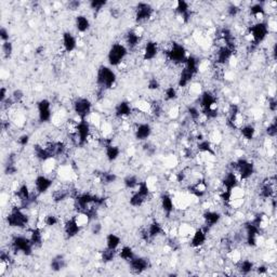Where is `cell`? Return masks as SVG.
Segmentation results:
<instances>
[{"label": "cell", "mask_w": 277, "mask_h": 277, "mask_svg": "<svg viewBox=\"0 0 277 277\" xmlns=\"http://www.w3.org/2000/svg\"><path fill=\"white\" fill-rule=\"evenodd\" d=\"M95 83H97L99 89L105 90V91L113 89L117 83L116 72L109 65H101L97 70Z\"/></svg>", "instance_id": "obj_5"}, {"label": "cell", "mask_w": 277, "mask_h": 277, "mask_svg": "<svg viewBox=\"0 0 277 277\" xmlns=\"http://www.w3.org/2000/svg\"><path fill=\"white\" fill-rule=\"evenodd\" d=\"M26 231H27L28 237H30L34 248H35V249H39V248H41L44 242V232H43L42 228L32 227V228H28Z\"/></svg>", "instance_id": "obj_23"}, {"label": "cell", "mask_w": 277, "mask_h": 277, "mask_svg": "<svg viewBox=\"0 0 277 277\" xmlns=\"http://www.w3.org/2000/svg\"><path fill=\"white\" fill-rule=\"evenodd\" d=\"M90 232H91L92 235L98 236L102 233V231H103V225L98 220H92L91 222H90Z\"/></svg>", "instance_id": "obj_39"}, {"label": "cell", "mask_w": 277, "mask_h": 277, "mask_svg": "<svg viewBox=\"0 0 277 277\" xmlns=\"http://www.w3.org/2000/svg\"><path fill=\"white\" fill-rule=\"evenodd\" d=\"M37 110V119L40 123H48L52 121L54 113H53V105L51 103L49 99H40L36 103Z\"/></svg>", "instance_id": "obj_13"}, {"label": "cell", "mask_w": 277, "mask_h": 277, "mask_svg": "<svg viewBox=\"0 0 277 277\" xmlns=\"http://www.w3.org/2000/svg\"><path fill=\"white\" fill-rule=\"evenodd\" d=\"M81 7V2L80 1H70L67 3V8L72 11H76L79 10Z\"/></svg>", "instance_id": "obj_44"}, {"label": "cell", "mask_w": 277, "mask_h": 277, "mask_svg": "<svg viewBox=\"0 0 277 277\" xmlns=\"http://www.w3.org/2000/svg\"><path fill=\"white\" fill-rule=\"evenodd\" d=\"M83 227L78 220L77 214H73L71 217H67L63 222H62V231L66 239H73L76 236L81 233Z\"/></svg>", "instance_id": "obj_12"}, {"label": "cell", "mask_w": 277, "mask_h": 277, "mask_svg": "<svg viewBox=\"0 0 277 277\" xmlns=\"http://www.w3.org/2000/svg\"><path fill=\"white\" fill-rule=\"evenodd\" d=\"M133 138L138 141V142L144 143L146 141H149L153 135V127L151 122L143 121L139 123H134L133 125Z\"/></svg>", "instance_id": "obj_20"}, {"label": "cell", "mask_w": 277, "mask_h": 277, "mask_svg": "<svg viewBox=\"0 0 277 277\" xmlns=\"http://www.w3.org/2000/svg\"><path fill=\"white\" fill-rule=\"evenodd\" d=\"M30 142H31V137H30V134H27V133L21 134V135H19L18 139H16V144H18L21 149L27 148Z\"/></svg>", "instance_id": "obj_40"}, {"label": "cell", "mask_w": 277, "mask_h": 277, "mask_svg": "<svg viewBox=\"0 0 277 277\" xmlns=\"http://www.w3.org/2000/svg\"><path fill=\"white\" fill-rule=\"evenodd\" d=\"M61 46H62V50H63L65 53L74 52L78 47V39L75 36V34H73L70 31H66L62 34Z\"/></svg>", "instance_id": "obj_22"}, {"label": "cell", "mask_w": 277, "mask_h": 277, "mask_svg": "<svg viewBox=\"0 0 277 277\" xmlns=\"http://www.w3.org/2000/svg\"><path fill=\"white\" fill-rule=\"evenodd\" d=\"M135 254L137 253H135L133 248L129 245H121L119 249L117 250V258L127 263L135 257Z\"/></svg>", "instance_id": "obj_30"}, {"label": "cell", "mask_w": 277, "mask_h": 277, "mask_svg": "<svg viewBox=\"0 0 277 277\" xmlns=\"http://www.w3.org/2000/svg\"><path fill=\"white\" fill-rule=\"evenodd\" d=\"M140 58L144 62H152L157 59L158 54L160 53V46L156 40L149 39L148 41L143 42L140 49Z\"/></svg>", "instance_id": "obj_17"}, {"label": "cell", "mask_w": 277, "mask_h": 277, "mask_svg": "<svg viewBox=\"0 0 277 277\" xmlns=\"http://www.w3.org/2000/svg\"><path fill=\"white\" fill-rule=\"evenodd\" d=\"M239 134L245 142H252V141L257 138V127L254 126V123L246 122L245 125H242L239 128Z\"/></svg>", "instance_id": "obj_25"}, {"label": "cell", "mask_w": 277, "mask_h": 277, "mask_svg": "<svg viewBox=\"0 0 277 277\" xmlns=\"http://www.w3.org/2000/svg\"><path fill=\"white\" fill-rule=\"evenodd\" d=\"M140 181L141 180L139 179L137 174H127V176L122 179V185L123 188H125V190L131 192L137 189Z\"/></svg>", "instance_id": "obj_32"}, {"label": "cell", "mask_w": 277, "mask_h": 277, "mask_svg": "<svg viewBox=\"0 0 277 277\" xmlns=\"http://www.w3.org/2000/svg\"><path fill=\"white\" fill-rule=\"evenodd\" d=\"M27 209L21 207H10L5 216V222L11 229L27 230L32 222V217L28 213Z\"/></svg>", "instance_id": "obj_1"}, {"label": "cell", "mask_w": 277, "mask_h": 277, "mask_svg": "<svg viewBox=\"0 0 277 277\" xmlns=\"http://www.w3.org/2000/svg\"><path fill=\"white\" fill-rule=\"evenodd\" d=\"M9 248L13 254L23 257H31L35 251L30 237L24 234H16L11 237Z\"/></svg>", "instance_id": "obj_4"}, {"label": "cell", "mask_w": 277, "mask_h": 277, "mask_svg": "<svg viewBox=\"0 0 277 277\" xmlns=\"http://www.w3.org/2000/svg\"><path fill=\"white\" fill-rule=\"evenodd\" d=\"M116 258H117V250L109 249V248L104 247L100 252V259L104 264L112 263Z\"/></svg>", "instance_id": "obj_33"}, {"label": "cell", "mask_w": 277, "mask_h": 277, "mask_svg": "<svg viewBox=\"0 0 277 277\" xmlns=\"http://www.w3.org/2000/svg\"><path fill=\"white\" fill-rule=\"evenodd\" d=\"M129 50L122 41L114 42L107 51V63L111 67H118L125 62L129 56Z\"/></svg>", "instance_id": "obj_6"}, {"label": "cell", "mask_w": 277, "mask_h": 277, "mask_svg": "<svg viewBox=\"0 0 277 277\" xmlns=\"http://www.w3.org/2000/svg\"><path fill=\"white\" fill-rule=\"evenodd\" d=\"M72 110L77 119L87 120L93 114V103L89 98L78 97L73 101Z\"/></svg>", "instance_id": "obj_7"}, {"label": "cell", "mask_w": 277, "mask_h": 277, "mask_svg": "<svg viewBox=\"0 0 277 277\" xmlns=\"http://www.w3.org/2000/svg\"><path fill=\"white\" fill-rule=\"evenodd\" d=\"M268 107H269V111L271 113H274L276 112V109H277V101H276V98L274 97V95H271V97H269V100H268Z\"/></svg>", "instance_id": "obj_42"}, {"label": "cell", "mask_w": 277, "mask_h": 277, "mask_svg": "<svg viewBox=\"0 0 277 277\" xmlns=\"http://www.w3.org/2000/svg\"><path fill=\"white\" fill-rule=\"evenodd\" d=\"M9 98H10L9 89L5 87V86H2L1 89H0V103L2 104L3 102L7 101Z\"/></svg>", "instance_id": "obj_43"}, {"label": "cell", "mask_w": 277, "mask_h": 277, "mask_svg": "<svg viewBox=\"0 0 277 277\" xmlns=\"http://www.w3.org/2000/svg\"><path fill=\"white\" fill-rule=\"evenodd\" d=\"M107 4L109 3L105 0H92V1L88 3V7L94 13V15H98L107 7Z\"/></svg>", "instance_id": "obj_34"}, {"label": "cell", "mask_w": 277, "mask_h": 277, "mask_svg": "<svg viewBox=\"0 0 277 277\" xmlns=\"http://www.w3.org/2000/svg\"><path fill=\"white\" fill-rule=\"evenodd\" d=\"M230 169L233 170L236 173V176L238 177L240 184L245 183L251 178H253L254 173L257 171V168L253 160L245 156H239L237 159L232 161L230 165Z\"/></svg>", "instance_id": "obj_2"}, {"label": "cell", "mask_w": 277, "mask_h": 277, "mask_svg": "<svg viewBox=\"0 0 277 277\" xmlns=\"http://www.w3.org/2000/svg\"><path fill=\"white\" fill-rule=\"evenodd\" d=\"M148 90L151 92H156V91H159L160 88H161V82L158 78L156 77H152L148 80Z\"/></svg>", "instance_id": "obj_37"}, {"label": "cell", "mask_w": 277, "mask_h": 277, "mask_svg": "<svg viewBox=\"0 0 277 277\" xmlns=\"http://www.w3.org/2000/svg\"><path fill=\"white\" fill-rule=\"evenodd\" d=\"M0 40H1V43L10 41V32L7 27L2 26L0 28Z\"/></svg>", "instance_id": "obj_41"}, {"label": "cell", "mask_w": 277, "mask_h": 277, "mask_svg": "<svg viewBox=\"0 0 277 277\" xmlns=\"http://www.w3.org/2000/svg\"><path fill=\"white\" fill-rule=\"evenodd\" d=\"M134 110V106L127 100H121L114 107V118L117 120L122 121L129 119L131 117Z\"/></svg>", "instance_id": "obj_21"}, {"label": "cell", "mask_w": 277, "mask_h": 277, "mask_svg": "<svg viewBox=\"0 0 277 277\" xmlns=\"http://www.w3.org/2000/svg\"><path fill=\"white\" fill-rule=\"evenodd\" d=\"M74 25L77 33L86 34L91 28V21L86 14H78L75 16Z\"/></svg>", "instance_id": "obj_27"}, {"label": "cell", "mask_w": 277, "mask_h": 277, "mask_svg": "<svg viewBox=\"0 0 277 277\" xmlns=\"http://www.w3.org/2000/svg\"><path fill=\"white\" fill-rule=\"evenodd\" d=\"M155 14V9L149 2H138L133 8V18L137 24H144L150 22Z\"/></svg>", "instance_id": "obj_10"}, {"label": "cell", "mask_w": 277, "mask_h": 277, "mask_svg": "<svg viewBox=\"0 0 277 277\" xmlns=\"http://www.w3.org/2000/svg\"><path fill=\"white\" fill-rule=\"evenodd\" d=\"M122 43L127 47L129 52H133V51H137L138 49L140 50L143 44L142 26L128 31L125 34V36H123Z\"/></svg>", "instance_id": "obj_11"}, {"label": "cell", "mask_w": 277, "mask_h": 277, "mask_svg": "<svg viewBox=\"0 0 277 277\" xmlns=\"http://www.w3.org/2000/svg\"><path fill=\"white\" fill-rule=\"evenodd\" d=\"M264 134L265 138L270 140H274L277 134V125H276V119L273 118L272 120H270L269 123L264 128Z\"/></svg>", "instance_id": "obj_35"}, {"label": "cell", "mask_w": 277, "mask_h": 277, "mask_svg": "<svg viewBox=\"0 0 277 277\" xmlns=\"http://www.w3.org/2000/svg\"><path fill=\"white\" fill-rule=\"evenodd\" d=\"M200 218L202 227L207 228L208 230H212L222 221L223 213L220 210H217V209L207 208L203 209V211L200 214Z\"/></svg>", "instance_id": "obj_15"}, {"label": "cell", "mask_w": 277, "mask_h": 277, "mask_svg": "<svg viewBox=\"0 0 277 277\" xmlns=\"http://www.w3.org/2000/svg\"><path fill=\"white\" fill-rule=\"evenodd\" d=\"M67 267V260L64 254H56L50 261V270L52 272H61Z\"/></svg>", "instance_id": "obj_28"}, {"label": "cell", "mask_w": 277, "mask_h": 277, "mask_svg": "<svg viewBox=\"0 0 277 277\" xmlns=\"http://www.w3.org/2000/svg\"><path fill=\"white\" fill-rule=\"evenodd\" d=\"M128 268L132 274L141 275L151 268V261L148 257L135 254V257L128 262Z\"/></svg>", "instance_id": "obj_19"}, {"label": "cell", "mask_w": 277, "mask_h": 277, "mask_svg": "<svg viewBox=\"0 0 277 277\" xmlns=\"http://www.w3.org/2000/svg\"><path fill=\"white\" fill-rule=\"evenodd\" d=\"M14 46L12 41H7L1 43V56L3 60H9L13 54Z\"/></svg>", "instance_id": "obj_36"}, {"label": "cell", "mask_w": 277, "mask_h": 277, "mask_svg": "<svg viewBox=\"0 0 277 277\" xmlns=\"http://www.w3.org/2000/svg\"><path fill=\"white\" fill-rule=\"evenodd\" d=\"M55 179L47 173H38L36 178L34 179L33 192L37 196H42L48 194L54 186Z\"/></svg>", "instance_id": "obj_8"}, {"label": "cell", "mask_w": 277, "mask_h": 277, "mask_svg": "<svg viewBox=\"0 0 277 277\" xmlns=\"http://www.w3.org/2000/svg\"><path fill=\"white\" fill-rule=\"evenodd\" d=\"M128 201H129V205L132 208H141L148 203L149 198H146L145 196L140 194L138 191L133 190V191H131V194H130V196H129Z\"/></svg>", "instance_id": "obj_29"}, {"label": "cell", "mask_w": 277, "mask_h": 277, "mask_svg": "<svg viewBox=\"0 0 277 277\" xmlns=\"http://www.w3.org/2000/svg\"><path fill=\"white\" fill-rule=\"evenodd\" d=\"M158 200H159V208L161 214L163 218H165V220L172 219L173 214L177 211L176 202H174V196H172L170 193H168V192H163V193L160 194Z\"/></svg>", "instance_id": "obj_14"}, {"label": "cell", "mask_w": 277, "mask_h": 277, "mask_svg": "<svg viewBox=\"0 0 277 277\" xmlns=\"http://www.w3.org/2000/svg\"><path fill=\"white\" fill-rule=\"evenodd\" d=\"M180 98V90L176 84H169L162 90V101L165 104L176 103Z\"/></svg>", "instance_id": "obj_24"}, {"label": "cell", "mask_w": 277, "mask_h": 277, "mask_svg": "<svg viewBox=\"0 0 277 277\" xmlns=\"http://www.w3.org/2000/svg\"><path fill=\"white\" fill-rule=\"evenodd\" d=\"M209 232H210V230L202 227V225L201 227L195 228L189 237L190 247L193 248V249H201L207 244Z\"/></svg>", "instance_id": "obj_16"}, {"label": "cell", "mask_w": 277, "mask_h": 277, "mask_svg": "<svg viewBox=\"0 0 277 277\" xmlns=\"http://www.w3.org/2000/svg\"><path fill=\"white\" fill-rule=\"evenodd\" d=\"M258 196L262 200H271L276 196V178L275 176H269L261 180L258 184Z\"/></svg>", "instance_id": "obj_9"}, {"label": "cell", "mask_w": 277, "mask_h": 277, "mask_svg": "<svg viewBox=\"0 0 277 277\" xmlns=\"http://www.w3.org/2000/svg\"><path fill=\"white\" fill-rule=\"evenodd\" d=\"M162 53L165 54V59L168 63H170L172 66L179 67L184 64V62L190 55L188 48L183 43L178 41H171L170 43H168Z\"/></svg>", "instance_id": "obj_3"}, {"label": "cell", "mask_w": 277, "mask_h": 277, "mask_svg": "<svg viewBox=\"0 0 277 277\" xmlns=\"http://www.w3.org/2000/svg\"><path fill=\"white\" fill-rule=\"evenodd\" d=\"M234 267L236 268V271L238 272V274L249 275L254 271L256 263H254L251 259L241 258L238 262L234 264Z\"/></svg>", "instance_id": "obj_26"}, {"label": "cell", "mask_w": 277, "mask_h": 277, "mask_svg": "<svg viewBox=\"0 0 277 277\" xmlns=\"http://www.w3.org/2000/svg\"><path fill=\"white\" fill-rule=\"evenodd\" d=\"M173 12L176 13L178 19L181 21V23L186 24L191 21L193 16V8L192 3L184 1V0H179L173 3Z\"/></svg>", "instance_id": "obj_18"}, {"label": "cell", "mask_w": 277, "mask_h": 277, "mask_svg": "<svg viewBox=\"0 0 277 277\" xmlns=\"http://www.w3.org/2000/svg\"><path fill=\"white\" fill-rule=\"evenodd\" d=\"M122 244L121 237L116 233H109L105 236V247L109 249L118 250Z\"/></svg>", "instance_id": "obj_31"}, {"label": "cell", "mask_w": 277, "mask_h": 277, "mask_svg": "<svg viewBox=\"0 0 277 277\" xmlns=\"http://www.w3.org/2000/svg\"><path fill=\"white\" fill-rule=\"evenodd\" d=\"M11 99H12L15 105L22 104L25 99V94L21 89H15V90H13L12 93H11Z\"/></svg>", "instance_id": "obj_38"}]
</instances>
